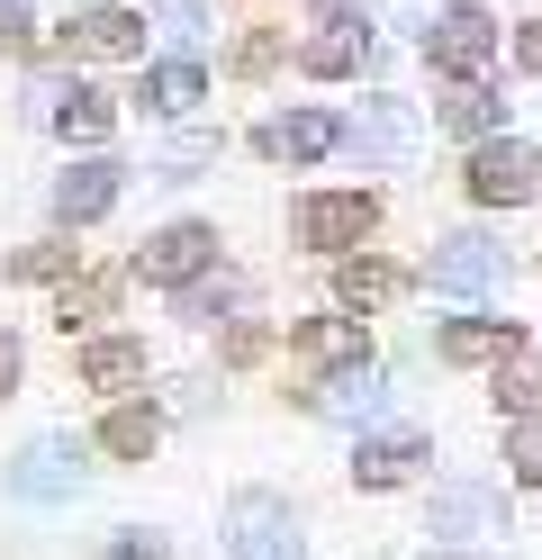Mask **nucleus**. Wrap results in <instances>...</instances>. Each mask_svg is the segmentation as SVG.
Listing matches in <instances>:
<instances>
[{
	"instance_id": "15",
	"label": "nucleus",
	"mask_w": 542,
	"mask_h": 560,
	"mask_svg": "<svg viewBox=\"0 0 542 560\" xmlns=\"http://www.w3.org/2000/svg\"><path fill=\"white\" fill-rule=\"evenodd\" d=\"M380 362H361V371H335V380H316V416H335V425H371V416H380Z\"/></svg>"
},
{
	"instance_id": "16",
	"label": "nucleus",
	"mask_w": 542,
	"mask_h": 560,
	"mask_svg": "<svg viewBox=\"0 0 542 560\" xmlns=\"http://www.w3.org/2000/svg\"><path fill=\"white\" fill-rule=\"evenodd\" d=\"M389 299H407V271H397V262L353 254V262L335 271V307H344V317H371V307H389Z\"/></svg>"
},
{
	"instance_id": "22",
	"label": "nucleus",
	"mask_w": 542,
	"mask_h": 560,
	"mask_svg": "<svg viewBox=\"0 0 542 560\" xmlns=\"http://www.w3.org/2000/svg\"><path fill=\"white\" fill-rule=\"evenodd\" d=\"M434 127H452V136H470V145H488V136L506 127V100H497V91H480V82H470V91H452L443 109H434Z\"/></svg>"
},
{
	"instance_id": "23",
	"label": "nucleus",
	"mask_w": 542,
	"mask_h": 560,
	"mask_svg": "<svg viewBox=\"0 0 542 560\" xmlns=\"http://www.w3.org/2000/svg\"><path fill=\"white\" fill-rule=\"evenodd\" d=\"M154 443H163V416L154 407H108L100 416V452H118V462H145Z\"/></svg>"
},
{
	"instance_id": "27",
	"label": "nucleus",
	"mask_w": 542,
	"mask_h": 560,
	"mask_svg": "<svg viewBox=\"0 0 542 560\" xmlns=\"http://www.w3.org/2000/svg\"><path fill=\"white\" fill-rule=\"evenodd\" d=\"M199 163H217V136H181V145H163V163H154V172H163V182H191Z\"/></svg>"
},
{
	"instance_id": "17",
	"label": "nucleus",
	"mask_w": 542,
	"mask_h": 560,
	"mask_svg": "<svg viewBox=\"0 0 542 560\" xmlns=\"http://www.w3.org/2000/svg\"><path fill=\"white\" fill-rule=\"evenodd\" d=\"M72 371H82V389H136L145 380V343L136 335H91L82 353H72Z\"/></svg>"
},
{
	"instance_id": "35",
	"label": "nucleus",
	"mask_w": 542,
	"mask_h": 560,
	"mask_svg": "<svg viewBox=\"0 0 542 560\" xmlns=\"http://www.w3.org/2000/svg\"><path fill=\"white\" fill-rule=\"evenodd\" d=\"M0 19H27V0H0Z\"/></svg>"
},
{
	"instance_id": "14",
	"label": "nucleus",
	"mask_w": 542,
	"mask_h": 560,
	"mask_svg": "<svg viewBox=\"0 0 542 560\" xmlns=\"http://www.w3.org/2000/svg\"><path fill=\"white\" fill-rule=\"evenodd\" d=\"M434 353L443 362H506V353H524V326L516 317H461L434 335Z\"/></svg>"
},
{
	"instance_id": "13",
	"label": "nucleus",
	"mask_w": 542,
	"mask_h": 560,
	"mask_svg": "<svg viewBox=\"0 0 542 560\" xmlns=\"http://www.w3.org/2000/svg\"><path fill=\"white\" fill-rule=\"evenodd\" d=\"M108 208H118V163H108V154L72 163L64 182H55V218L64 226H91V218H108Z\"/></svg>"
},
{
	"instance_id": "2",
	"label": "nucleus",
	"mask_w": 542,
	"mask_h": 560,
	"mask_svg": "<svg viewBox=\"0 0 542 560\" xmlns=\"http://www.w3.org/2000/svg\"><path fill=\"white\" fill-rule=\"evenodd\" d=\"M299 515H289V498H272V488H235L227 498V560H299Z\"/></svg>"
},
{
	"instance_id": "5",
	"label": "nucleus",
	"mask_w": 542,
	"mask_h": 560,
	"mask_svg": "<svg viewBox=\"0 0 542 560\" xmlns=\"http://www.w3.org/2000/svg\"><path fill=\"white\" fill-rule=\"evenodd\" d=\"M470 199L480 208H533L542 199V154L516 145V136H488V145H470Z\"/></svg>"
},
{
	"instance_id": "25",
	"label": "nucleus",
	"mask_w": 542,
	"mask_h": 560,
	"mask_svg": "<svg viewBox=\"0 0 542 560\" xmlns=\"http://www.w3.org/2000/svg\"><path fill=\"white\" fill-rule=\"evenodd\" d=\"M55 127H64V136H108V127H118V109H108L100 91H82V82H72V91L55 100Z\"/></svg>"
},
{
	"instance_id": "21",
	"label": "nucleus",
	"mask_w": 542,
	"mask_h": 560,
	"mask_svg": "<svg viewBox=\"0 0 542 560\" xmlns=\"http://www.w3.org/2000/svg\"><path fill=\"white\" fill-rule=\"evenodd\" d=\"M361 46H371V37H361V19H325L316 37L299 46V63L325 73V82H344V73H361Z\"/></svg>"
},
{
	"instance_id": "9",
	"label": "nucleus",
	"mask_w": 542,
	"mask_h": 560,
	"mask_svg": "<svg viewBox=\"0 0 542 560\" xmlns=\"http://www.w3.org/2000/svg\"><path fill=\"white\" fill-rule=\"evenodd\" d=\"M335 145H344V118L335 109H280V118L253 127V154H263V163H316Z\"/></svg>"
},
{
	"instance_id": "10",
	"label": "nucleus",
	"mask_w": 542,
	"mask_h": 560,
	"mask_svg": "<svg viewBox=\"0 0 542 560\" xmlns=\"http://www.w3.org/2000/svg\"><path fill=\"white\" fill-rule=\"evenodd\" d=\"M10 488H19V498H36V506L72 498V488H82V443H72V434H36V443L19 452Z\"/></svg>"
},
{
	"instance_id": "12",
	"label": "nucleus",
	"mask_w": 542,
	"mask_h": 560,
	"mask_svg": "<svg viewBox=\"0 0 542 560\" xmlns=\"http://www.w3.org/2000/svg\"><path fill=\"white\" fill-rule=\"evenodd\" d=\"M289 353H299L316 380H335V371H361V362H371V343H361V317H308L299 335H289Z\"/></svg>"
},
{
	"instance_id": "3",
	"label": "nucleus",
	"mask_w": 542,
	"mask_h": 560,
	"mask_svg": "<svg viewBox=\"0 0 542 560\" xmlns=\"http://www.w3.org/2000/svg\"><path fill=\"white\" fill-rule=\"evenodd\" d=\"M425 290H434V299H488V290H506V244L480 235V226L443 235V244L425 254Z\"/></svg>"
},
{
	"instance_id": "20",
	"label": "nucleus",
	"mask_w": 542,
	"mask_h": 560,
	"mask_svg": "<svg viewBox=\"0 0 542 560\" xmlns=\"http://www.w3.org/2000/svg\"><path fill=\"white\" fill-rule=\"evenodd\" d=\"M497 416H516V425H542V343L497 362Z\"/></svg>"
},
{
	"instance_id": "24",
	"label": "nucleus",
	"mask_w": 542,
	"mask_h": 560,
	"mask_svg": "<svg viewBox=\"0 0 542 560\" xmlns=\"http://www.w3.org/2000/svg\"><path fill=\"white\" fill-rule=\"evenodd\" d=\"M118 280H127V271H91V280H72V290L55 299V326L72 335V326H91V317H108V299H118Z\"/></svg>"
},
{
	"instance_id": "32",
	"label": "nucleus",
	"mask_w": 542,
	"mask_h": 560,
	"mask_svg": "<svg viewBox=\"0 0 542 560\" xmlns=\"http://www.w3.org/2000/svg\"><path fill=\"white\" fill-rule=\"evenodd\" d=\"M235 63H244V73H272V63H280V37H253Z\"/></svg>"
},
{
	"instance_id": "26",
	"label": "nucleus",
	"mask_w": 542,
	"mask_h": 560,
	"mask_svg": "<svg viewBox=\"0 0 542 560\" xmlns=\"http://www.w3.org/2000/svg\"><path fill=\"white\" fill-rule=\"evenodd\" d=\"M506 470H516V488H542V425L506 434Z\"/></svg>"
},
{
	"instance_id": "8",
	"label": "nucleus",
	"mask_w": 542,
	"mask_h": 560,
	"mask_svg": "<svg viewBox=\"0 0 542 560\" xmlns=\"http://www.w3.org/2000/svg\"><path fill=\"white\" fill-rule=\"evenodd\" d=\"M425 534H452V542H480V534H506V488H480V479H443L425 506Z\"/></svg>"
},
{
	"instance_id": "1",
	"label": "nucleus",
	"mask_w": 542,
	"mask_h": 560,
	"mask_svg": "<svg viewBox=\"0 0 542 560\" xmlns=\"http://www.w3.org/2000/svg\"><path fill=\"white\" fill-rule=\"evenodd\" d=\"M425 63H434V73H452V82L470 91V82L497 63V19L480 10V0H443V10L425 19Z\"/></svg>"
},
{
	"instance_id": "19",
	"label": "nucleus",
	"mask_w": 542,
	"mask_h": 560,
	"mask_svg": "<svg viewBox=\"0 0 542 560\" xmlns=\"http://www.w3.org/2000/svg\"><path fill=\"white\" fill-rule=\"evenodd\" d=\"M199 100H208L199 55H172V63H154V73H145V109H154V118H191Z\"/></svg>"
},
{
	"instance_id": "29",
	"label": "nucleus",
	"mask_w": 542,
	"mask_h": 560,
	"mask_svg": "<svg viewBox=\"0 0 542 560\" xmlns=\"http://www.w3.org/2000/svg\"><path fill=\"white\" fill-rule=\"evenodd\" d=\"M108 560H163V542H154V534H136V524H127V534H108Z\"/></svg>"
},
{
	"instance_id": "31",
	"label": "nucleus",
	"mask_w": 542,
	"mask_h": 560,
	"mask_svg": "<svg viewBox=\"0 0 542 560\" xmlns=\"http://www.w3.org/2000/svg\"><path fill=\"white\" fill-rule=\"evenodd\" d=\"M163 37H181V46L199 37V0H163Z\"/></svg>"
},
{
	"instance_id": "28",
	"label": "nucleus",
	"mask_w": 542,
	"mask_h": 560,
	"mask_svg": "<svg viewBox=\"0 0 542 560\" xmlns=\"http://www.w3.org/2000/svg\"><path fill=\"white\" fill-rule=\"evenodd\" d=\"M10 271H19V280H64V271H72V244H27Z\"/></svg>"
},
{
	"instance_id": "34",
	"label": "nucleus",
	"mask_w": 542,
	"mask_h": 560,
	"mask_svg": "<svg viewBox=\"0 0 542 560\" xmlns=\"http://www.w3.org/2000/svg\"><path fill=\"white\" fill-rule=\"evenodd\" d=\"M19 389V335H0V398Z\"/></svg>"
},
{
	"instance_id": "18",
	"label": "nucleus",
	"mask_w": 542,
	"mask_h": 560,
	"mask_svg": "<svg viewBox=\"0 0 542 560\" xmlns=\"http://www.w3.org/2000/svg\"><path fill=\"white\" fill-rule=\"evenodd\" d=\"M64 55H145V19L136 10H82L64 27Z\"/></svg>"
},
{
	"instance_id": "30",
	"label": "nucleus",
	"mask_w": 542,
	"mask_h": 560,
	"mask_svg": "<svg viewBox=\"0 0 542 560\" xmlns=\"http://www.w3.org/2000/svg\"><path fill=\"white\" fill-rule=\"evenodd\" d=\"M227 299H235L227 280H217V290H181V317H227Z\"/></svg>"
},
{
	"instance_id": "11",
	"label": "nucleus",
	"mask_w": 542,
	"mask_h": 560,
	"mask_svg": "<svg viewBox=\"0 0 542 560\" xmlns=\"http://www.w3.org/2000/svg\"><path fill=\"white\" fill-rule=\"evenodd\" d=\"M425 462H434L425 434H361L353 443V488H407Z\"/></svg>"
},
{
	"instance_id": "7",
	"label": "nucleus",
	"mask_w": 542,
	"mask_h": 560,
	"mask_svg": "<svg viewBox=\"0 0 542 560\" xmlns=\"http://www.w3.org/2000/svg\"><path fill=\"white\" fill-rule=\"evenodd\" d=\"M344 145L361 154V163H371V172H397V163H407L416 145H425V118H416V100H361V118L344 127Z\"/></svg>"
},
{
	"instance_id": "33",
	"label": "nucleus",
	"mask_w": 542,
	"mask_h": 560,
	"mask_svg": "<svg viewBox=\"0 0 542 560\" xmlns=\"http://www.w3.org/2000/svg\"><path fill=\"white\" fill-rule=\"evenodd\" d=\"M516 55H524V73H542V19H524V37H516Z\"/></svg>"
},
{
	"instance_id": "6",
	"label": "nucleus",
	"mask_w": 542,
	"mask_h": 560,
	"mask_svg": "<svg viewBox=\"0 0 542 560\" xmlns=\"http://www.w3.org/2000/svg\"><path fill=\"white\" fill-rule=\"evenodd\" d=\"M380 226V199L371 190H308L299 199V244L308 254H344L353 262V244Z\"/></svg>"
},
{
	"instance_id": "4",
	"label": "nucleus",
	"mask_w": 542,
	"mask_h": 560,
	"mask_svg": "<svg viewBox=\"0 0 542 560\" xmlns=\"http://www.w3.org/2000/svg\"><path fill=\"white\" fill-rule=\"evenodd\" d=\"M127 271H136V280H154V290H199V280L217 271V226L181 218V226H163V235H145Z\"/></svg>"
}]
</instances>
